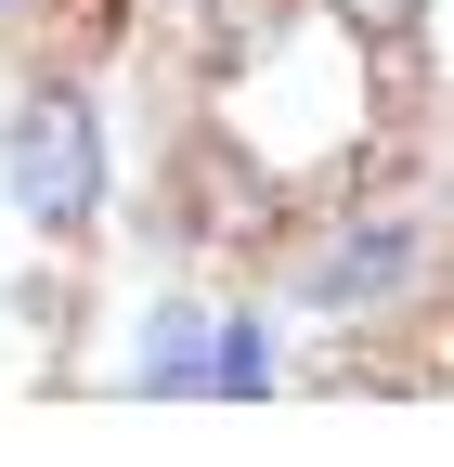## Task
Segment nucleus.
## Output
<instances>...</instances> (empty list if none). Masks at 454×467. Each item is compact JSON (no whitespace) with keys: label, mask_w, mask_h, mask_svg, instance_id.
Segmentation results:
<instances>
[{"label":"nucleus","mask_w":454,"mask_h":467,"mask_svg":"<svg viewBox=\"0 0 454 467\" xmlns=\"http://www.w3.org/2000/svg\"><path fill=\"white\" fill-rule=\"evenodd\" d=\"M0 182H14V208L39 234H78L104 208V130H91V104L78 91H26L14 130H0Z\"/></svg>","instance_id":"1"},{"label":"nucleus","mask_w":454,"mask_h":467,"mask_svg":"<svg viewBox=\"0 0 454 467\" xmlns=\"http://www.w3.org/2000/svg\"><path fill=\"white\" fill-rule=\"evenodd\" d=\"M403 260H416V234H403V221H377V234H351V247H325V260H312V299H325V312L389 299V285H403Z\"/></svg>","instance_id":"2"},{"label":"nucleus","mask_w":454,"mask_h":467,"mask_svg":"<svg viewBox=\"0 0 454 467\" xmlns=\"http://www.w3.org/2000/svg\"><path fill=\"white\" fill-rule=\"evenodd\" d=\"M143 389H208V312H143Z\"/></svg>","instance_id":"3"},{"label":"nucleus","mask_w":454,"mask_h":467,"mask_svg":"<svg viewBox=\"0 0 454 467\" xmlns=\"http://www.w3.org/2000/svg\"><path fill=\"white\" fill-rule=\"evenodd\" d=\"M208 389L221 402H260L273 389V325L247 312V325H208Z\"/></svg>","instance_id":"4"},{"label":"nucleus","mask_w":454,"mask_h":467,"mask_svg":"<svg viewBox=\"0 0 454 467\" xmlns=\"http://www.w3.org/2000/svg\"><path fill=\"white\" fill-rule=\"evenodd\" d=\"M337 26H364V39H416V0H337Z\"/></svg>","instance_id":"5"},{"label":"nucleus","mask_w":454,"mask_h":467,"mask_svg":"<svg viewBox=\"0 0 454 467\" xmlns=\"http://www.w3.org/2000/svg\"><path fill=\"white\" fill-rule=\"evenodd\" d=\"M0 14H14V0H0Z\"/></svg>","instance_id":"6"}]
</instances>
